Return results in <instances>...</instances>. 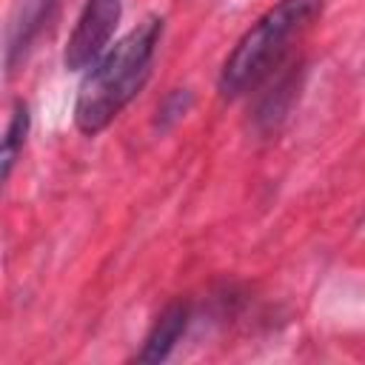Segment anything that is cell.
<instances>
[{
	"mask_svg": "<svg viewBox=\"0 0 365 365\" xmlns=\"http://www.w3.org/2000/svg\"><path fill=\"white\" fill-rule=\"evenodd\" d=\"M163 37V17L148 14L123 34L83 77L74 100V125L94 137L143 91Z\"/></svg>",
	"mask_w": 365,
	"mask_h": 365,
	"instance_id": "obj_1",
	"label": "cell"
},
{
	"mask_svg": "<svg viewBox=\"0 0 365 365\" xmlns=\"http://www.w3.org/2000/svg\"><path fill=\"white\" fill-rule=\"evenodd\" d=\"M319 14L322 0H279L262 11L222 60L217 80L220 94L234 100L259 86Z\"/></svg>",
	"mask_w": 365,
	"mask_h": 365,
	"instance_id": "obj_2",
	"label": "cell"
},
{
	"mask_svg": "<svg viewBox=\"0 0 365 365\" xmlns=\"http://www.w3.org/2000/svg\"><path fill=\"white\" fill-rule=\"evenodd\" d=\"M120 11H123L120 0H86L63 51V66L68 71L91 68L106 54L108 40L120 23Z\"/></svg>",
	"mask_w": 365,
	"mask_h": 365,
	"instance_id": "obj_3",
	"label": "cell"
},
{
	"mask_svg": "<svg viewBox=\"0 0 365 365\" xmlns=\"http://www.w3.org/2000/svg\"><path fill=\"white\" fill-rule=\"evenodd\" d=\"M54 3L57 0H17L14 11L9 17V26H6V68L9 71H14L17 60L26 57L31 40L48 20Z\"/></svg>",
	"mask_w": 365,
	"mask_h": 365,
	"instance_id": "obj_4",
	"label": "cell"
},
{
	"mask_svg": "<svg viewBox=\"0 0 365 365\" xmlns=\"http://www.w3.org/2000/svg\"><path fill=\"white\" fill-rule=\"evenodd\" d=\"M185 325H188V305L180 299L165 305L163 314L154 319L143 348L137 351V362H163L174 351V345L180 342Z\"/></svg>",
	"mask_w": 365,
	"mask_h": 365,
	"instance_id": "obj_5",
	"label": "cell"
},
{
	"mask_svg": "<svg viewBox=\"0 0 365 365\" xmlns=\"http://www.w3.org/2000/svg\"><path fill=\"white\" fill-rule=\"evenodd\" d=\"M29 125H31V114H29V106L23 100H14L11 106V117L6 123V134H3V180L11 177V168L26 145V137H29Z\"/></svg>",
	"mask_w": 365,
	"mask_h": 365,
	"instance_id": "obj_6",
	"label": "cell"
},
{
	"mask_svg": "<svg viewBox=\"0 0 365 365\" xmlns=\"http://www.w3.org/2000/svg\"><path fill=\"white\" fill-rule=\"evenodd\" d=\"M188 106H191V94H188L185 88L171 91V94L160 103V108H157V123H160L163 128H168L171 123H177L180 117H185Z\"/></svg>",
	"mask_w": 365,
	"mask_h": 365,
	"instance_id": "obj_7",
	"label": "cell"
}]
</instances>
